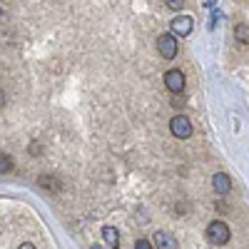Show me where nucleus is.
Returning a JSON list of instances; mask_svg holds the SVG:
<instances>
[{
  "label": "nucleus",
  "instance_id": "nucleus-1",
  "mask_svg": "<svg viewBox=\"0 0 249 249\" xmlns=\"http://www.w3.org/2000/svg\"><path fill=\"white\" fill-rule=\"evenodd\" d=\"M207 239H210L214 247H222L230 242V227H227L224 222H212L210 227H207Z\"/></svg>",
  "mask_w": 249,
  "mask_h": 249
},
{
  "label": "nucleus",
  "instance_id": "nucleus-2",
  "mask_svg": "<svg viewBox=\"0 0 249 249\" xmlns=\"http://www.w3.org/2000/svg\"><path fill=\"white\" fill-rule=\"evenodd\" d=\"M157 53H160L164 60L177 57V40H175V33H162V35L157 37Z\"/></svg>",
  "mask_w": 249,
  "mask_h": 249
},
{
  "label": "nucleus",
  "instance_id": "nucleus-3",
  "mask_svg": "<svg viewBox=\"0 0 249 249\" xmlns=\"http://www.w3.org/2000/svg\"><path fill=\"white\" fill-rule=\"evenodd\" d=\"M170 132L179 140H187V137H192V122L187 115H175L170 120Z\"/></svg>",
  "mask_w": 249,
  "mask_h": 249
},
{
  "label": "nucleus",
  "instance_id": "nucleus-4",
  "mask_svg": "<svg viewBox=\"0 0 249 249\" xmlns=\"http://www.w3.org/2000/svg\"><path fill=\"white\" fill-rule=\"evenodd\" d=\"M164 85L172 95H179L184 92V72L182 70H167L164 72Z\"/></svg>",
  "mask_w": 249,
  "mask_h": 249
},
{
  "label": "nucleus",
  "instance_id": "nucleus-5",
  "mask_svg": "<svg viewBox=\"0 0 249 249\" xmlns=\"http://www.w3.org/2000/svg\"><path fill=\"white\" fill-rule=\"evenodd\" d=\"M192 28H195V23H192L190 15H177V18L172 20V33H175V35H190Z\"/></svg>",
  "mask_w": 249,
  "mask_h": 249
},
{
  "label": "nucleus",
  "instance_id": "nucleus-6",
  "mask_svg": "<svg viewBox=\"0 0 249 249\" xmlns=\"http://www.w3.org/2000/svg\"><path fill=\"white\" fill-rule=\"evenodd\" d=\"M212 187H214V192H217V195H227V192L232 190V179H230V175L217 172V175L212 177Z\"/></svg>",
  "mask_w": 249,
  "mask_h": 249
},
{
  "label": "nucleus",
  "instance_id": "nucleus-7",
  "mask_svg": "<svg viewBox=\"0 0 249 249\" xmlns=\"http://www.w3.org/2000/svg\"><path fill=\"white\" fill-rule=\"evenodd\" d=\"M102 244L105 249H117L120 247V232L115 227H102Z\"/></svg>",
  "mask_w": 249,
  "mask_h": 249
},
{
  "label": "nucleus",
  "instance_id": "nucleus-8",
  "mask_svg": "<svg viewBox=\"0 0 249 249\" xmlns=\"http://www.w3.org/2000/svg\"><path fill=\"white\" fill-rule=\"evenodd\" d=\"M155 247L157 249H177V239L170 232H155Z\"/></svg>",
  "mask_w": 249,
  "mask_h": 249
},
{
  "label": "nucleus",
  "instance_id": "nucleus-9",
  "mask_svg": "<svg viewBox=\"0 0 249 249\" xmlns=\"http://www.w3.org/2000/svg\"><path fill=\"white\" fill-rule=\"evenodd\" d=\"M40 187H45V190H50V192H60L62 190V184L55 179V177H50V175H43V177H40Z\"/></svg>",
  "mask_w": 249,
  "mask_h": 249
},
{
  "label": "nucleus",
  "instance_id": "nucleus-10",
  "mask_svg": "<svg viewBox=\"0 0 249 249\" xmlns=\"http://www.w3.org/2000/svg\"><path fill=\"white\" fill-rule=\"evenodd\" d=\"M13 170V160H10V155H3L0 152V175H8Z\"/></svg>",
  "mask_w": 249,
  "mask_h": 249
},
{
  "label": "nucleus",
  "instance_id": "nucleus-11",
  "mask_svg": "<svg viewBox=\"0 0 249 249\" xmlns=\"http://www.w3.org/2000/svg\"><path fill=\"white\" fill-rule=\"evenodd\" d=\"M234 35H237L239 43H249V28H247V25H242V23H239V25L234 28Z\"/></svg>",
  "mask_w": 249,
  "mask_h": 249
},
{
  "label": "nucleus",
  "instance_id": "nucleus-12",
  "mask_svg": "<svg viewBox=\"0 0 249 249\" xmlns=\"http://www.w3.org/2000/svg\"><path fill=\"white\" fill-rule=\"evenodd\" d=\"M164 5H167L170 10H182L184 8V0H164Z\"/></svg>",
  "mask_w": 249,
  "mask_h": 249
},
{
  "label": "nucleus",
  "instance_id": "nucleus-13",
  "mask_svg": "<svg viewBox=\"0 0 249 249\" xmlns=\"http://www.w3.org/2000/svg\"><path fill=\"white\" fill-rule=\"evenodd\" d=\"M135 249H152V244H150L147 239H137V242H135Z\"/></svg>",
  "mask_w": 249,
  "mask_h": 249
},
{
  "label": "nucleus",
  "instance_id": "nucleus-14",
  "mask_svg": "<svg viewBox=\"0 0 249 249\" xmlns=\"http://www.w3.org/2000/svg\"><path fill=\"white\" fill-rule=\"evenodd\" d=\"M5 100H8V97H5V92H3V90H0V110H3V107H5Z\"/></svg>",
  "mask_w": 249,
  "mask_h": 249
},
{
  "label": "nucleus",
  "instance_id": "nucleus-15",
  "mask_svg": "<svg viewBox=\"0 0 249 249\" xmlns=\"http://www.w3.org/2000/svg\"><path fill=\"white\" fill-rule=\"evenodd\" d=\"M18 249H35V247H33V244H30V242H25V244H20V247H18Z\"/></svg>",
  "mask_w": 249,
  "mask_h": 249
},
{
  "label": "nucleus",
  "instance_id": "nucleus-16",
  "mask_svg": "<svg viewBox=\"0 0 249 249\" xmlns=\"http://www.w3.org/2000/svg\"><path fill=\"white\" fill-rule=\"evenodd\" d=\"M214 3H217V0H204V5H207V8H212Z\"/></svg>",
  "mask_w": 249,
  "mask_h": 249
},
{
  "label": "nucleus",
  "instance_id": "nucleus-17",
  "mask_svg": "<svg viewBox=\"0 0 249 249\" xmlns=\"http://www.w3.org/2000/svg\"><path fill=\"white\" fill-rule=\"evenodd\" d=\"M3 15H5V13H3V10H0V18H3Z\"/></svg>",
  "mask_w": 249,
  "mask_h": 249
}]
</instances>
